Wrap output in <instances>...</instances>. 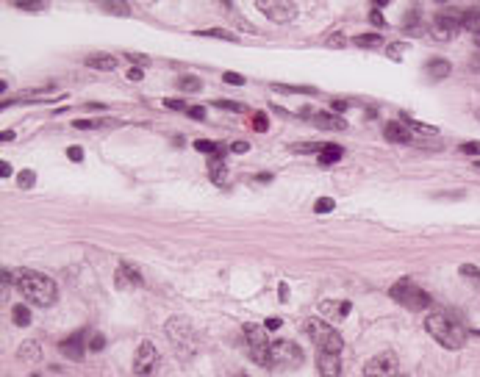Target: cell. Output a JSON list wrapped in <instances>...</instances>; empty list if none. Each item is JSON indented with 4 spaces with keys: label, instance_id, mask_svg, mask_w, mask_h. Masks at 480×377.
Masks as SVG:
<instances>
[{
    "label": "cell",
    "instance_id": "cell-1",
    "mask_svg": "<svg viewBox=\"0 0 480 377\" xmlns=\"http://www.w3.org/2000/svg\"><path fill=\"white\" fill-rule=\"evenodd\" d=\"M14 275H17V286H20L23 297H25V300H31L34 305H39V308H50V305L59 300V288H56V283L50 281L47 275H42V272H34V269H17Z\"/></svg>",
    "mask_w": 480,
    "mask_h": 377
},
{
    "label": "cell",
    "instance_id": "cell-2",
    "mask_svg": "<svg viewBox=\"0 0 480 377\" xmlns=\"http://www.w3.org/2000/svg\"><path fill=\"white\" fill-rule=\"evenodd\" d=\"M425 330L436 338L444 350H461V347L467 344V328H464L458 319H453V317H447V314H441V311L431 314V317L425 319Z\"/></svg>",
    "mask_w": 480,
    "mask_h": 377
},
{
    "label": "cell",
    "instance_id": "cell-3",
    "mask_svg": "<svg viewBox=\"0 0 480 377\" xmlns=\"http://www.w3.org/2000/svg\"><path fill=\"white\" fill-rule=\"evenodd\" d=\"M164 333H167V338L173 341L175 352H178L183 361L192 358V355L197 352V336H195V328H192L189 319L173 317V319L164 325Z\"/></svg>",
    "mask_w": 480,
    "mask_h": 377
},
{
    "label": "cell",
    "instance_id": "cell-4",
    "mask_svg": "<svg viewBox=\"0 0 480 377\" xmlns=\"http://www.w3.org/2000/svg\"><path fill=\"white\" fill-rule=\"evenodd\" d=\"M389 294H392V300H397V302H400L402 308H408V311H425V308H431V302H433L431 294H428L425 288H419L411 278H400V281L389 288Z\"/></svg>",
    "mask_w": 480,
    "mask_h": 377
},
{
    "label": "cell",
    "instance_id": "cell-5",
    "mask_svg": "<svg viewBox=\"0 0 480 377\" xmlns=\"http://www.w3.org/2000/svg\"><path fill=\"white\" fill-rule=\"evenodd\" d=\"M306 330L311 336V341L316 344V355H342L345 341L325 319H308Z\"/></svg>",
    "mask_w": 480,
    "mask_h": 377
},
{
    "label": "cell",
    "instance_id": "cell-6",
    "mask_svg": "<svg viewBox=\"0 0 480 377\" xmlns=\"http://www.w3.org/2000/svg\"><path fill=\"white\" fill-rule=\"evenodd\" d=\"M303 364V350L289 341V338H278L269 344V366L275 369H295Z\"/></svg>",
    "mask_w": 480,
    "mask_h": 377
},
{
    "label": "cell",
    "instance_id": "cell-7",
    "mask_svg": "<svg viewBox=\"0 0 480 377\" xmlns=\"http://www.w3.org/2000/svg\"><path fill=\"white\" fill-rule=\"evenodd\" d=\"M461 28H464V11H461V8H453V6L436 11L433 25H431V31H433V37H436L438 42L453 39V34H458Z\"/></svg>",
    "mask_w": 480,
    "mask_h": 377
},
{
    "label": "cell",
    "instance_id": "cell-8",
    "mask_svg": "<svg viewBox=\"0 0 480 377\" xmlns=\"http://www.w3.org/2000/svg\"><path fill=\"white\" fill-rule=\"evenodd\" d=\"M245 338H247V350L256 358V364L269 366V344L272 341H266V328L250 322V325H245Z\"/></svg>",
    "mask_w": 480,
    "mask_h": 377
},
{
    "label": "cell",
    "instance_id": "cell-9",
    "mask_svg": "<svg viewBox=\"0 0 480 377\" xmlns=\"http://www.w3.org/2000/svg\"><path fill=\"white\" fill-rule=\"evenodd\" d=\"M256 8L264 11L272 23H292L297 17V6L289 0H256Z\"/></svg>",
    "mask_w": 480,
    "mask_h": 377
},
{
    "label": "cell",
    "instance_id": "cell-10",
    "mask_svg": "<svg viewBox=\"0 0 480 377\" xmlns=\"http://www.w3.org/2000/svg\"><path fill=\"white\" fill-rule=\"evenodd\" d=\"M364 377H397V355L392 350L372 355L364 366Z\"/></svg>",
    "mask_w": 480,
    "mask_h": 377
},
{
    "label": "cell",
    "instance_id": "cell-11",
    "mask_svg": "<svg viewBox=\"0 0 480 377\" xmlns=\"http://www.w3.org/2000/svg\"><path fill=\"white\" fill-rule=\"evenodd\" d=\"M159 364V352L150 341H142L133 352V375H150Z\"/></svg>",
    "mask_w": 480,
    "mask_h": 377
},
{
    "label": "cell",
    "instance_id": "cell-12",
    "mask_svg": "<svg viewBox=\"0 0 480 377\" xmlns=\"http://www.w3.org/2000/svg\"><path fill=\"white\" fill-rule=\"evenodd\" d=\"M383 136L389 141H394V144H411V141H414V131H411L408 122H386Z\"/></svg>",
    "mask_w": 480,
    "mask_h": 377
},
{
    "label": "cell",
    "instance_id": "cell-13",
    "mask_svg": "<svg viewBox=\"0 0 480 377\" xmlns=\"http://www.w3.org/2000/svg\"><path fill=\"white\" fill-rule=\"evenodd\" d=\"M114 286H117L120 291H128V288H139V286H142V275H139V272L133 269L131 264H123V267L117 269Z\"/></svg>",
    "mask_w": 480,
    "mask_h": 377
},
{
    "label": "cell",
    "instance_id": "cell-14",
    "mask_svg": "<svg viewBox=\"0 0 480 377\" xmlns=\"http://www.w3.org/2000/svg\"><path fill=\"white\" fill-rule=\"evenodd\" d=\"M84 338H87V333H75V336L64 338V341L59 344V350H61L70 361H81V358H84Z\"/></svg>",
    "mask_w": 480,
    "mask_h": 377
},
{
    "label": "cell",
    "instance_id": "cell-15",
    "mask_svg": "<svg viewBox=\"0 0 480 377\" xmlns=\"http://www.w3.org/2000/svg\"><path fill=\"white\" fill-rule=\"evenodd\" d=\"M17 358H20L23 364H37V361H42V347H39V341H34V338L23 341L20 350H17Z\"/></svg>",
    "mask_w": 480,
    "mask_h": 377
},
{
    "label": "cell",
    "instance_id": "cell-16",
    "mask_svg": "<svg viewBox=\"0 0 480 377\" xmlns=\"http://www.w3.org/2000/svg\"><path fill=\"white\" fill-rule=\"evenodd\" d=\"M350 308H352L350 302H331V300H325V302L319 305V311H322V319H325V322H333V319L347 317Z\"/></svg>",
    "mask_w": 480,
    "mask_h": 377
},
{
    "label": "cell",
    "instance_id": "cell-17",
    "mask_svg": "<svg viewBox=\"0 0 480 377\" xmlns=\"http://www.w3.org/2000/svg\"><path fill=\"white\" fill-rule=\"evenodd\" d=\"M209 178H211V184H217V186H228V184H230V170H228V164H225L222 158H211V164H209Z\"/></svg>",
    "mask_w": 480,
    "mask_h": 377
},
{
    "label": "cell",
    "instance_id": "cell-18",
    "mask_svg": "<svg viewBox=\"0 0 480 377\" xmlns=\"http://www.w3.org/2000/svg\"><path fill=\"white\" fill-rule=\"evenodd\" d=\"M87 67H92V70H103V72H111V70H117V58L109 56V53H97V56H89Z\"/></svg>",
    "mask_w": 480,
    "mask_h": 377
},
{
    "label": "cell",
    "instance_id": "cell-19",
    "mask_svg": "<svg viewBox=\"0 0 480 377\" xmlns=\"http://www.w3.org/2000/svg\"><path fill=\"white\" fill-rule=\"evenodd\" d=\"M314 122L319 125V128H325V131H345L347 128V122L345 120H339V117H333V114H314Z\"/></svg>",
    "mask_w": 480,
    "mask_h": 377
},
{
    "label": "cell",
    "instance_id": "cell-20",
    "mask_svg": "<svg viewBox=\"0 0 480 377\" xmlns=\"http://www.w3.org/2000/svg\"><path fill=\"white\" fill-rule=\"evenodd\" d=\"M450 70H453V67H450V61H444V58H436V61H428V64H425V72H428L433 81H444V78L450 75Z\"/></svg>",
    "mask_w": 480,
    "mask_h": 377
},
{
    "label": "cell",
    "instance_id": "cell-21",
    "mask_svg": "<svg viewBox=\"0 0 480 377\" xmlns=\"http://www.w3.org/2000/svg\"><path fill=\"white\" fill-rule=\"evenodd\" d=\"M464 31L469 34H480V6H472V8H464Z\"/></svg>",
    "mask_w": 480,
    "mask_h": 377
},
{
    "label": "cell",
    "instance_id": "cell-22",
    "mask_svg": "<svg viewBox=\"0 0 480 377\" xmlns=\"http://www.w3.org/2000/svg\"><path fill=\"white\" fill-rule=\"evenodd\" d=\"M342 155H345V150H342L339 144H328V147L319 153V164H322V167H331V164H336Z\"/></svg>",
    "mask_w": 480,
    "mask_h": 377
},
{
    "label": "cell",
    "instance_id": "cell-23",
    "mask_svg": "<svg viewBox=\"0 0 480 377\" xmlns=\"http://www.w3.org/2000/svg\"><path fill=\"white\" fill-rule=\"evenodd\" d=\"M100 8L109 11V14H117V17H128V14H131V6H128V3H109V0H103Z\"/></svg>",
    "mask_w": 480,
    "mask_h": 377
},
{
    "label": "cell",
    "instance_id": "cell-24",
    "mask_svg": "<svg viewBox=\"0 0 480 377\" xmlns=\"http://www.w3.org/2000/svg\"><path fill=\"white\" fill-rule=\"evenodd\" d=\"M178 87H180L183 92H200V89H203V81L195 78V75H180V78H178Z\"/></svg>",
    "mask_w": 480,
    "mask_h": 377
},
{
    "label": "cell",
    "instance_id": "cell-25",
    "mask_svg": "<svg viewBox=\"0 0 480 377\" xmlns=\"http://www.w3.org/2000/svg\"><path fill=\"white\" fill-rule=\"evenodd\" d=\"M402 28H405V31H419V8H408V11H405Z\"/></svg>",
    "mask_w": 480,
    "mask_h": 377
},
{
    "label": "cell",
    "instance_id": "cell-26",
    "mask_svg": "<svg viewBox=\"0 0 480 377\" xmlns=\"http://www.w3.org/2000/svg\"><path fill=\"white\" fill-rule=\"evenodd\" d=\"M197 37H209V39H228V42H236V34H228L222 28H206V31H197Z\"/></svg>",
    "mask_w": 480,
    "mask_h": 377
},
{
    "label": "cell",
    "instance_id": "cell-27",
    "mask_svg": "<svg viewBox=\"0 0 480 377\" xmlns=\"http://www.w3.org/2000/svg\"><path fill=\"white\" fill-rule=\"evenodd\" d=\"M11 314H14V322H17L20 328L31 325V311H28L25 305H14V308H11Z\"/></svg>",
    "mask_w": 480,
    "mask_h": 377
},
{
    "label": "cell",
    "instance_id": "cell-28",
    "mask_svg": "<svg viewBox=\"0 0 480 377\" xmlns=\"http://www.w3.org/2000/svg\"><path fill=\"white\" fill-rule=\"evenodd\" d=\"M37 184V175H34V170H23L20 175H17V186L20 188H31Z\"/></svg>",
    "mask_w": 480,
    "mask_h": 377
},
{
    "label": "cell",
    "instance_id": "cell-29",
    "mask_svg": "<svg viewBox=\"0 0 480 377\" xmlns=\"http://www.w3.org/2000/svg\"><path fill=\"white\" fill-rule=\"evenodd\" d=\"M333 208H336V203H333L331 197H319V200L314 203V211H316V214H331Z\"/></svg>",
    "mask_w": 480,
    "mask_h": 377
},
{
    "label": "cell",
    "instance_id": "cell-30",
    "mask_svg": "<svg viewBox=\"0 0 480 377\" xmlns=\"http://www.w3.org/2000/svg\"><path fill=\"white\" fill-rule=\"evenodd\" d=\"M383 42L378 34H367V37H355V45L358 47H378Z\"/></svg>",
    "mask_w": 480,
    "mask_h": 377
},
{
    "label": "cell",
    "instance_id": "cell-31",
    "mask_svg": "<svg viewBox=\"0 0 480 377\" xmlns=\"http://www.w3.org/2000/svg\"><path fill=\"white\" fill-rule=\"evenodd\" d=\"M195 147H197V150H200V153H211V155H217V150H219V141L197 139V141H195Z\"/></svg>",
    "mask_w": 480,
    "mask_h": 377
},
{
    "label": "cell",
    "instance_id": "cell-32",
    "mask_svg": "<svg viewBox=\"0 0 480 377\" xmlns=\"http://www.w3.org/2000/svg\"><path fill=\"white\" fill-rule=\"evenodd\" d=\"M328 144H319V141H306V144H295L297 153H322Z\"/></svg>",
    "mask_w": 480,
    "mask_h": 377
},
{
    "label": "cell",
    "instance_id": "cell-33",
    "mask_svg": "<svg viewBox=\"0 0 480 377\" xmlns=\"http://www.w3.org/2000/svg\"><path fill=\"white\" fill-rule=\"evenodd\" d=\"M253 131H259V134H266V131H269V120H266L264 111H259V114L253 117Z\"/></svg>",
    "mask_w": 480,
    "mask_h": 377
},
{
    "label": "cell",
    "instance_id": "cell-34",
    "mask_svg": "<svg viewBox=\"0 0 480 377\" xmlns=\"http://www.w3.org/2000/svg\"><path fill=\"white\" fill-rule=\"evenodd\" d=\"M103 347H106V336H103V333L92 336V341H89V350H92V352H100Z\"/></svg>",
    "mask_w": 480,
    "mask_h": 377
},
{
    "label": "cell",
    "instance_id": "cell-35",
    "mask_svg": "<svg viewBox=\"0 0 480 377\" xmlns=\"http://www.w3.org/2000/svg\"><path fill=\"white\" fill-rule=\"evenodd\" d=\"M222 81H225V84H233V87H242V84H245V78H242L239 72H225Z\"/></svg>",
    "mask_w": 480,
    "mask_h": 377
},
{
    "label": "cell",
    "instance_id": "cell-36",
    "mask_svg": "<svg viewBox=\"0 0 480 377\" xmlns=\"http://www.w3.org/2000/svg\"><path fill=\"white\" fill-rule=\"evenodd\" d=\"M461 275H469V278H472L475 283H480V269H478V267H469V264H464V267H461Z\"/></svg>",
    "mask_w": 480,
    "mask_h": 377
},
{
    "label": "cell",
    "instance_id": "cell-37",
    "mask_svg": "<svg viewBox=\"0 0 480 377\" xmlns=\"http://www.w3.org/2000/svg\"><path fill=\"white\" fill-rule=\"evenodd\" d=\"M192 120H206V108H200V106H189V111H186Z\"/></svg>",
    "mask_w": 480,
    "mask_h": 377
},
{
    "label": "cell",
    "instance_id": "cell-38",
    "mask_svg": "<svg viewBox=\"0 0 480 377\" xmlns=\"http://www.w3.org/2000/svg\"><path fill=\"white\" fill-rule=\"evenodd\" d=\"M67 158H70V161H84V150H81V147H70V150H67Z\"/></svg>",
    "mask_w": 480,
    "mask_h": 377
},
{
    "label": "cell",
    "instance_id": "cell-39",
    "mask_svg": "<svg viewBox=\"0 0 480 377\" xmlns=\"http://www.w3.org/2000/svg\"><path fill=\"white\" fill-rule=\"evenodd\" d=\"M164 106H167V108H173V111H189V106H186V103H180V100H164Z\"/></svg>",
    "mask_w": 480,
    "mask_h": 377
},
{
    "label": "cell",
    "instance_id": "cell-40",
    "mask_svg": "<svg viewBox=\"0 0 480 377\" xmlns=\"http://www.w3.org/2000/svg\"><path fill=\"white\" fill-rule=\"evenodd\" d=\"M325 45H331V47H345V45H347V39L336 34V37H328V42H325Z\"/></svg>",
    "mask_w": 480,
    "mask_h": 377
},
{
    "label": "cell",
    "instance_id": "cell-41",
    "mask_svg": "<svg viewBox=\"0 0 480 377\" xmlns=\"http://www.w3.org/2000/svg\"><path fill=\"white\" fill-rule=\"evenodd\" d=\"M217 106L219 108H233V111H242V108H245L242 103H230V100H217Z\"/></svg>",
    "mask_w": 480,
    "mask_h": 377
},
{
    "label": "cell",
    "instance_id": "cell-42",
    "mask_svg": "<svg viewBox=\"0 0 480 377\" xmlns=\"http://www.w3.org/2000/svg\"><path fill=\"white\" fill-rule=\"evenodd\" d=\"M14 6H17V8H28V11H37V8H42L44 3H23V0H17Z\"/></svg>",
    "mask_w": 480,
    "mask_h": 377
},
{
    "label": "cell",
    "instance_id": "cell-43",
    "mask_svg": "<svg viewBox=\"0 0 480 377\" xmlns=\"http://www.w3.org/2000/svg\"><path fill=\"white\" fill-rule=\"evenodd\" d=\"M281 325H283V319H278V317H269L264 328H266V330H278V328H281Z\"/></svg>",
    "mask_w": 480,
    "mask_h": 377
},
{
    "label": "cell",
    "instance_id": "cell-44",
    "mask_svg": "<svg viewBox=\"0 0 480 377\" xmlns=\"http://www.w3.org/2000/svg\"><path fill=\"white\" fill-rule=\"evenodd\" d=\"M464 153H478L480 155V141H469V144H461Z\"/></svg>",
    "mask_w": 480,
    "mask_h": 377
},
{
    "label": "cell",
    "instance_id": "cell-45",
    "mask_svg": "<svg viewBox=\"0 0 480 377\" xmlns=\"http://www.w3.org/2000/svg\"><path fill=\"white\" fill-rule=\"evenodd\" d=\"M230 150H236V153H247V150H250V144H247V141H233V144H230Z\"/></svg>",
    "mask_w": 480,
    "mask_h": 377
},
{
    "label": "cell",
    "instance_id": "cell-46",
    "mask_svg": "<svg viewBox=\"0 0 480 377\" xmlns=\"http://www.w3.org/2000/svg\"><path fill=\"white\" fill-rule=\"evenodd\" d=\"M369 20H372V25H383V14H381V11H372Z\"/></svg>",
    "mask_w": 480,
    "mask_h": 377
},
{
    "label": "cell",
    "instance_id": "cell-47",
    "mask_svg": "<svg viewBox=\"0 0 480 377\" xmlns=\"http://www.w3.org/2000/svg\"><path fill=\"white\" fill-rule=\"evenodd\" d=\"M402 50H405V45H389V56H392V58H400L397 53H402Z\"/></svg>",
    "mask_w": 480,
    "mask_h": 377
},
{
    "label": "cell",
    "instance_id": "cell-48",
    "mask_svg": "<svg viewBox=\"0 0 480 377\" xmlns=\"http://www.w3.org/2000/svg\"><path fill=\"white\" fill-rule=\"evenodd\" d=\"M333 111H347V100H333Z\"/></svg>",
    "mask_w": 480,
    "mask_h": 377
},
{
    "label": "cell",
    "instance_id": "cell-49",
    "mask_svg": "<svg viewBox=\"0 0 480 377\" xmlns=\"http://www.w3.org/2000/svg\"><path fill=\"white\" fill-rule=\"evenodd\" d=\"M0 175H3V178H8V175H11V164H8V161H3V164H0Z\"/></svg>",
    "mask_w": 480,
    "mask_h": 377
},
{
    "label": "cell",
    "instance_id": "cell-50",
    "mask_svg": "<svg viewBox=\"0 0 480 377\" xmlns=\"http://www.w3.org/2000/svg\"><path fill=\"white\" fill-rule=\"evenodd\" d=\"M128 78H131V81H142V70H139V67L128 70Z\"/></svg>",
    "mask_w": 480,
    "mask_h": 377
},
{
    "label": "cell",
    "instance_id": "cell-51",
    "mask_svg": "<svg viewBox=\"0 0 480 377\" xmlns=\"http://www.w3.org/2000/svg\"><path fill=\"white\" fill-rule=\"evenodd\" d=\"M128 58L136 61V64H147V58H144V56H128Z\"/></svg>",
    "mask_w": 480,
    "mask_h": 377
},
{
    "label": "cell",
    "instance_id": "cell-52",
    "mask_svg": "<svg viewBox=\"0 0 480 377\" xmlns=\"http://www.w3.org/2000/svg\"><path fill=\"white\" fill-rule=\"evenodd\" d=\"M281 297H283V302H286V297H289V286H286V283L281 286Z\"/></svg>",
    "mask_w": 480,
    "mask_h": 377
},
{
    "label": "cell",
    "instance_id": "cell-53",
    "mask_svg": "<svg viewBox=\"0 0 480 377\" xmlns=\"http://www.w3.org/2000/svg\"><path fill=\"white\" fill-rule=\"evenodd\" d=\"M3 141H14V131H3Z\"/></svg>",
    "mask_w": 480,
    "mask_h": 377
},
{
    "label": "cell",
    "instance_id": "cell-54",
    "mask_svg": "<svg viewBox=\"0 0 480 377\" xmlns=\"http://www.w3.org/2000/svg\"><path fill=\"white\" fill-rule=\"evenodd\" d=\"M472 67H475V70H480V50H478V56L472 58Z\"/></svg>",
    "mask_w": 480,
    "mask_h": 377
},
{
    "label": "cell",
    "instance_id": "cell-55",
    "mask_svg": "<svg viewBox=\"0 0 480 377\" xmlns=\"http://www.w3.org/2000/svg\"><path fill=\"white\" fill-rule=\"evenodd\" d=\"M236 377H247V375H236Z\"/></svg>",
    "mask_w": 480,
    "mask_h": 377
},
{
    "label": "cell",
    "instance_id": "cell-56",
    "mask_svg": "<svg viewBox=\"0 0 480 377\" xmlns=\"http://www.w3.org/2000/svg\"><path fill=\"white\" fill-rule=\"evenodd\" d=\"M478 336H480V330H478Z\"/></svg>",
    "mask_w": 480,
    "mask_h": 377
}]
</instances>
